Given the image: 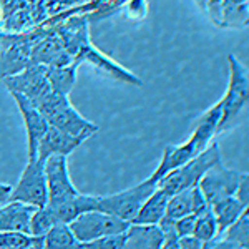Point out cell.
<instances>
[{
  "mask_svg": "<svg viewBox=\"0 0 249 249\" xmlns=\"http://www.w3.org/2000/svg\"><path fill=\"white\" fill-rule=\"evenodd\" d=\"M55 34L58 35L63 43L65 52L71 57V60L77 63H90L96 67L98 70L105 71L111 78L118 80V82L128 83V85L140 87L142 80L131 73L130 70L123 68L122 65L107 57L100 50L91 45L90 35H88V18L85 15H73L65 22L53 25Z\"/></svg>",
  "mask_w": 249,
  "mask_h": 249,
  "instance_id": "1",
  "label": "cell"
},
{
  "mask_svg": "<svg viewBox=\"0 0 249 249\" xmlns=\"http://www.w3.org/2000/svg\"><path fill=\"white\" fill-rule=\"evenodd\" d=\"M221 122V102L214 103L210 110H206L199 118L195 131L190 138L181 144H168L163 150V155L160 158V163L156 170L151 173L150 179L153 183H158L164 175L176 168L183 166L195 156H198L201 151L208 148V144L213 142L214 135H218V128Z\"/></svg>",
  "mask_w": 249,
  "mask_h": 249,
  "instance_id": "2",
  "label": "cell"
},
{
  "mask_svg": "<svg viewBox=\"0 0 249 249\" xmlns=\"http://www.w3.org/2000/svg\"><path fill=\"white\" fill-rule=\"evenodd\" d=\"M34 107L43 115L48 126L58 128L71 136H83L88 140L98 131V126L90 120L83 118L65 95L50 91Z\"/></svg>",
  "mask_w": 249,
  "mask_h": 249,
  "instance_id": "3",
  "label": "cell"
},
{
  "mask_svg": "<svg viewBox=\"0 0 249 249\" xmlns=\"http://www.w3.org/2000/svg\"><path fill=\"white\" fill-rule=\"evenodd\" d=\"M221 163V150L218 143H210L204 151H201L198 156H195L183 166L176 168L164 175L158 183L156 188L166 193L168 196H173L179 191H186L191 188L198 186L201 178L211 170L214 164Z\"/></svg>",
  "mask_w": 249,
  "mask_h": 249,
  "instance_id": "4",
  "label": "cell"
},
{
  "mask_svg": "<svg viewBox=\"0 0 249 249\" xmlns=\"http://www.w3.org/2000/svg\"><path fill=\"white\" fill-rule=\"evenodd\" d=\"M48 29H42L29 34H5L0 32V78H7L17 75L30 67V53L35 43L42 37H45Z\"/></svg>",
  "mask_w": 249,
  "mask_h": 249,
  "instance_id": "5",
  "label": "cell"
},
{
  "mask_svg": "<svg viewBox=\"0 0 249 249\" xmlns=\"http://www.w3.org/2000/svg\"><path fill=\"white\" fill-rule=\"evenodd\" d=\"M228 65H230V82L228 90L223 95L221 102V122L218 133L226 130L230 124L241 115L246 108L249 98V78L248 68L239 62L234 55H228Z\"/></svg>",
  "mask_w": 249,
  "mask_h": 249,
  "instance_id": "6",
  "label": "cell"
},
{
  "mask_svg": "<svg viewBox=\"0 0 249 249\" xmlns=\"http://www.w3.org/2000/svg\"><path fill=\"white\" fill-rule=\"evenodd\" d=\"M156 190V183L146 178L144 181L135 184L131 188H126L123 191L113 193L108 196H98V206L96 210L108 213L115 218L131 223L135 219L136 213L142 208L144 199Z\"/></svg>",
  "mask_w": 249,
  "mask_h": 249,
  "instance_id": "7",
  "label": "cell"
},
{
  "mask_svg": "<svg viewBox=\"0 0 249 249\" xmlns=\"http://www.w3.org/2000/svg\"><path fill=\"white\" fill-rule=\"evenodd\" d=\"M128 226H130V223H126V221H122L98 210L83 213L68 224L71 234L82 244L108 238V236L123 234L128 230Z\"/></svg>",
  "mask_w": 249,
  "mask_h": 249,
  "instance_id": "8",
  "label": "cell"
},
{
  "mask_svg": "<svg viewBox=\"0 0 249 249\" xmlns=\"http://www.w3.org/2000/svg\"><path fill=\"white\" fill-rule=\"evenodd\" d=\"M10 201H18L34 208H45L48 203V191L42 160L27 161L15 186H12Z\"/></svg>",
  "mask_w": 249,
  "mask_h": 249,
  "instance_id": "9",
  "label": "cell"
},
{
  "mask_svg": "<svg viewBox=\"0 0 249 249\" xmlns=\"http://www.w3.org/2000/svg\"><path fill=\"white\" fill-rule=\"evenodd\" d=\"M43 171H45V181L48 191V203L57 204L65 199L77 196L78 190L71 183L70 170H68L67 156L53 155L43 161Z\"/></svg>",
  "mask_w": 249,
  "mask_h": 249,
  "instance_id": "10",
  "label": "cell"
},
{
  "mask_svg": "<svg viewBox=\"0 0 249 249\" xmlns=\"http://www.w3.org/2000/svg\"><path fill=\"white\" fill-rule=\"evenodd\" d=\"M3 85L9 88L10 93H18L35 105L37 102L52 91L47 80V67L30 65L17 75L3 78Z\"/></svg>",
  "mask_w": 249,
  "mask_h": 249,
  "instance_id": "11",
  "label": "cell"
},
{
  "mask_svg": "<svg viewBox=\"0 0 249 249\" xmlns=\"http://www.w3.org/2000/svg\"><path fill=\"white\" fill-rule=\"evenodd\" d=\"M244 176L243 171L238 170H230L223 164V161L214 164L211 170H208L206 175L201 178L198 188L201 190L206 203L213 206L216 201L228 196H232L241 181V178Z\"/></svg>",
  "mask_w": 249,
  "mask_h": 249,
  "instance_id": "12",
  "label": "cell"
},
{
  "mask_svg": "<svg viewBox=\"0 0 249 249\" xmlns=\"http://www.w3.org/2000/svg\"><path fill=\"white\" fill-rule=\"evenodd\" d=\"M14 96L17 108L23 118V124H25V133H27V156L30 160H37V150L38 144L42 142L43 135L48 130V123L43 118V115L35 108L25 96L18 93H10Z\"/></svg>",
  "mask_w": 249,
  "mask_h": 249,
  "instance_id": "13",
  "label": "cell"
},
{
  "mask_svg": "<svg viewBox=\"0 0 249 249\" xmlns=\"http://www.w3.org/2000/svg\"><path fill=\"white\" fill-rule=\"evenodd\" d=\"M73 63L70 55L63 48L62 40L55 34L53 27L47 32L45 37H42L32 48L30 65H43V67H65Z\"/></svg>",
  "mask_w": 249,
  "mask_h": 249,
  "instance_id": "14",
  "label": "cell"
},
{
  "mask_svg": "<svg viewBox=\"0 0 249 249\" xmlns=\"http://www.w3.org/2000/svg\"><path fill=\"white\" fill-rule=\"evenodd\" d=\"M85 142L87 138H83V136H71L65 133V131L58 130V128L48 126L47 133L43 135L42 142L38 144L37 158L45 161L47 158H50L53 155L68 156Z\"/></svg>",
  "mask_w": 249,
  "mask_h": 249,
  "instance_id": "15",
  "label": "cell"
},
{
  "mask_svg": "<svg viewBox=\"0 0 249 249\" xmlns=\"http://www.w3.org/2000/svg\"><path fill=\"white\" fill-rule=\"evenodd\" d=\"M96 206H98V196L82 195V193H78L77 196H71V198H68L62 203L47 204V208L50 210L57 224H70L71 221L77 219L83 213L95 211Z\"/></svg>",
  "mask_w": 249,
  "mask_h": 249,
  "instance_id": "16",
  "label": "cell"
},
{
  "mask_svg": "<svg viewBox=\"0 0 249 249\" xmlns=\"http://www.w3.org/2000/svg\"><path fill=\"white\" fill-rule=\"evenodd\" d=\"M35 210L38 208L18 201H9L0 206V232L17 231L30 234V219Z\"/></svg>",
  "mask_w": 249,
  "mask_h": 249,
  "instance_id": "17",
  "label": "cell"
},
{
  "mask_svg": "<svg viewBox=\"0 0 249 249\" xmlns=\"http://www.w3.org/2000/svg\"><path fill=\"white\" fill-rule=\"evenodd\" d=\"M163 241L158 224H130L124 231V249H160Z\"/></svg>",
  "mask_w": 249,
  "mask_h": 249,
  "instance_id": "18",
  "label": "cell"
},
{
  "mask_svg": "<svg viewBox=\"0 0 249 249\" xmlns=\"http://www.w3.org/2000/svg\"><path fill=\"white\" fill-rule=\"evenodd\" d=\"M170 196L160 188L151 193L142 208L136 213L135 219L130 224H160V221L164 218V213H166V203Z\"/></svg>",
  "mask_w": 249,
  "mask_h": 249,
  "instance_id": "19",
  "label": "cell"
},
{
  "mask_svg": "<svg viewBox=\"0 0 249 249\" xmlns=\"http://www.w3.org/2000/svg\"><path fill=\"white\" fill-rule=\"evenodd\" d=\"M210 208H211L213 216H214L219 236L223 234V232L226 231L244 211H248V206L241 204L234 196H228V198L219 199V201H216Z\"/></svg>",
  "mask_w": 249,
  "mask_h": 249,
  "instance_id": "20",
  "label": "cell"
},
{
  "mask_svg": "<svg viewBox=\"0 0 249 249\" xmlns=\"http://www.w3.org/2000/svg\"><path fill=\"white\" fill-rule=\"evenodd\" d=\"M249 0H223L221 29H246L249 18Z\"/></svg>",
  "mask_w": 249,
  "mask_h": 249,
  "instance_id": "21",
  "label": "cell"
},
{
  "mask_svg": "<svg viewBox=\"0 0 249 249\" xmlns=\"http://www.w3.org/2000/svg\"><path fill=\"white\" fill-rule=\"evenodd\" d=\"M80 63L73 62L65 67H47V80L52 91L68 96L77 82V70Z\"/></svg>",
  "mask_w": 249,
  "mask_h": 249,
  "instance_id": "22",
  "label": "cell"
},
{
  "mask_svg": "<svg viewBox=\"0 0 249 249\" xmlns=\"http://www.w3.org/2000/svg\"><path fill=\"white\" fill-rule=\"evenodd\" d=\"M42 249H83V244L75 239L68 224H57L43 236Z\"/></svg>",
  "mask_w": 249,
  "mask_h": 249,
  "instance_id": "23",
  "label": "cell"
},
{
  "mask_svg": "<svg viewBox=\"0 0 249 249\" xmlns=\"http://www.w3.org/2000/svg\"><path fill=\"white\" fill-rule=\"evenodd\" d=\"M221 239L228 241V243L234 244L238 248L249 249V214L244 211L234 223L228 228L223 234L219 236Z\"/></svg>",
  "mask_w": 249,
  "mask_h": 249,
  "instance_id": "24",
  "label": "cell"
},
{
  "mask_svg": "<svg viewBox=\"0 0 249 249\" xmlns=\"http://www.w3.org/2000/svg\"><path fill=\"white\" fill-rule=\"evenodd\" d=\"M191 190H193V188H191ZM191 190L179 191V193H176V195H173V196H170V198H168L164 218L176 221V219L183 218V216L193 214Z\"/></svg>",
  "mask_w": 249,
  "mask_h": 249,
  "instance_id": "25",
  "label": "cell"
},
{
  "mask_svg": "<svg viewBox=\"0 0 249 249\" xmlns=\"http://www.w3.org/2000/svg\"><path fill=\"white\" fill-rule=\"evenodd\" d=\"M195 230H193V236H196L201 243H210V241L219 238L218 226H216L214 216L211 213V208L204 211L203 214L195 216Z\"/></svg>",
  "mask_w": 249,
  "mask_h": 249,
  "instance_id": "26",
  "label": "cell"
},
{
  "mask_svg": "<svg viewBox=\"0 0 249 249\" xmlns=\"http://www.w3.org/2000/svg\"><path fill=\"white\" fill-rule=\"evenodd\" d=\"M53 226H57V223H55L50 210L47 206L38 208V210H35L30 219V236H34V238H43Z\"/></svg>",
  "mask_w": 249,
  "mask_h": 249,
  "instance_id": "27",
  "label": "cell"
},
{
  "mask_svg": "<svg viewBox=\"0 0 249 249\" xmlns=\"http://www.w3.org/2000/svg\"><path fill=\"white\" fill-rule=\"evenodd\" d=\"M34 236L17 231H3L0 232V249H20L27 248L35 243Z\"/></svg>",
  "mask_w": 249,
  "mask_h": 249,
  "instance_id": "28",
  "label": "cell"
},
{
  "mask_svg": "<svg viewBox=\"0 0 249 249\" xmlns=\"http://www.w3.org/2000/svg\"><path fill=\"white\" fill-rule=\"evenodd\" d=\"M195 2L198 3L199 10L206 14L213 25L221 29V3L223 0H195Z\"/></svg>",
  "mask_w": 249,
  "mask_h": 249,
  "instance_id": "29",
  "label": "cell"
},
{
  "mask_svg": "<svg viewBox=\"0 0 249 249\" xmlns=\"http://www.w3.org/2000/svg\"><path fill=\"white\" fill-rule=\"evenodd\" d=\"M83 249H124V232L83 244Z\"/></svg>",
  "mask_w": 249,
  "mask_h": 249,
  "instance_id": "30",
  "label": "cell"
},
{
  "mask_svg": "<svg viewBox=\"0 0 249 249\" xmlns=\"http://www.w3.org/2000/svg\"><path fill=\"white\" fill-rule=\"evenodd\" d=\"M195 216L193 214H188V216H183V218L176 219L175 221V232L178 238L181 236H191L193 234V230H195Z\"/></svg>",
  "mask_w": 249,
  "mask_h": 249,
  "instance_id": "31",
  "label": "cell"
},
{
  "mask_svg": "<svg viewBox=\"0 0 249 249\" xmlns=\"http://www.w3.org/2000/svg\"><path fill=\"white\" fill-rule=\"evenodd\" d=\"M232 196H234L241 204H244V206L249 204V176H248V173H244V176L241 178V181Z\"/></svg>",
  "mask_w": 249,
  "mask_h": 249,
  "instance_id": "32",
  "label": "cell"
},
{
  "mask_svg": "<svg viewBox=\"0 0 249 249\" xmlns=\"http://www.w3.org/2000/svg\"><path fill=\"white\" fill-rule=\"evenodd\" d=\"M203 244L196 236H181L178 238V249H201Z\"/></svg>",
  "mask_w": 249,
  "mask_h": 249,
  "instance_id": "33",
  "label": "cell"
},
{
  "mask_svg": "<svg viewBox=\"0 0 249 249\" xmlns=\"http://www.w3.org/2000/svg\"><path fill=\"white\" fill-rule=\"evenodd\" d=\"M238 246H234V244L228 243V241L221 239V238H216L210 241V243H204L201 249H236Z\"/></svg>",
  "mask_w": 249,
  "mask_h": 249,
  "instance_id": "34",
  "label": "cell"
},
{
  "mask_svg": "<svg viewBox=\"0 0 249 249\" xmlns=\"http://www.w3.org/2000/svg\"><path fill=\"white\" fill-rule=\"evenodd\" d=\"M10 193L12 186L7 183H0V206H3L5 203L10 201Z\"/></svg>",
  "mask_w": 249,
  "mask_h": 249,
  "instance_id": "35",
  "label": "cell"
},
{
  "mask_svg": "<svg viewBox=\"0 0 249 249\" xmlns=\"http://www.w3.org/2000/svg\"><path fill=\"white\" fill-rule=\"evenodd\" d=\"M42 246H43V238H37L34 244H30V246H27V248H20V249H42Z\"/></svg>",
  "mask_w": 249,
  "mask_h": 249,
  "instance_id": "36",
  "label": "cell"
},
{
  "mask_svg": "<svg viewBox=\"0 0 249 249\" xmlns=\"http://www.w3.org/2000/svg\"><path fill=\"white\" fill-rule=\"evenodd\" d=\"M236 249H243V248H236Z\"/></svg>",
  "mask_w": 249,
  "mask_h": 249,
  "instance_id": "37",
  "label": "cell"
}]
</instances>
